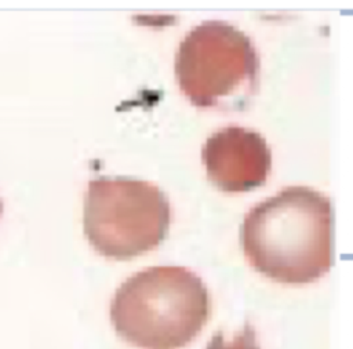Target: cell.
<instances>
[{"instance_id":"6da1fadb","label":"cell","mask_w":353,"mask_h":349,"mask_svg":"<svg viewBox=\"0 0 353 349\" xmlns=\"http://www.w3.org/2000/svg\"><path fill=\"white\" fill-rule=\"evenodd\" d=\"M330 197L309 186H287L252 207L240 228L250 265L285 284L323 277L334 263Z\"/></svg>"},{"instance_id":"7a4b0ae2","label":"cell","mask_w":353,"mask_h":349,"mask_svg":"<svg viewBox=\"0 0 353 349\" xmlns=\"http://www.w3.org/2000/svg\"><path fill=\"white\" fill-rule=\"evenodd\" d=\"M204 281L183 266H152L114 292L110 320L117 335L139 349H181L210 316Z\"/></svg>"},{"instance_id":"3957f363","label":"cell","mask_w":353,"mask_h":349,"mask_svg":"<svg viewBox=\"0 0 353 349\" xmlns=\"http://www.w3.org/2000/svg\"><path fill=\"white\" fill-rule=\"evenodd\" d=\"M259 69V55L251 39L219 19L194 26L175 57L178 86L199 108L245 109L258 91Z\"/></svg>"},{"instance_id":"277c9868","label":"cell","mask_w":353,"mask_h":349,"mask_svg":"<svg viewBox=\"0 0 353 349\" xmlns=\"http://www.w3.org/2000/svg\"><path fill=\"white\" fill-rule=\"evenodd\" d=\"M171 208L165 193L131 177H98L84 196L83 226L103 257L130 259L157 247L167 236Z\"/></svg>"},{"instance_id":"5b68a950","label":"cell","mask_w":353,"mask_h":349,"mask_svg":"<svg viewBox=\"0 0 353 349\" xmlns=\"http://www.w3.org/2000/svg\"><path fill=\"white\" fill-rule=\"evenodd\" d=\"M208 179L223 192H247L265 183L272 152L265 138L239 126L211 134L201 152Z\"/></svg>"},{"instance_id":"8992f818","label":"cell","mask_w":353,"mask_h":349,"mask_svg":"<svg viewBox=\"0 0 353 349\" xmlns=\"http://www.w3.org/2000/svg\"><path fill=\"white\" fill-rule=\"evenodd\" d=\"M205 349H261L256 341V334L250 324H245L241 331L230 341H225L221 331L215 332Z\"/></svg>"},{"instance_id":"52a82bcc","label":"cell","mask_w":353,"mask_h":349,"mask_svg":"<svg viewBox=\"0 0 353 349\" xmlns=\"http://www.w3.org/2000/svg\"><path fill=\"white\" fill-rule=\"evenodd\" d=\"M1 210H3V204H1V200H0V214H1Z\"/></svg>"}]
</instances>
